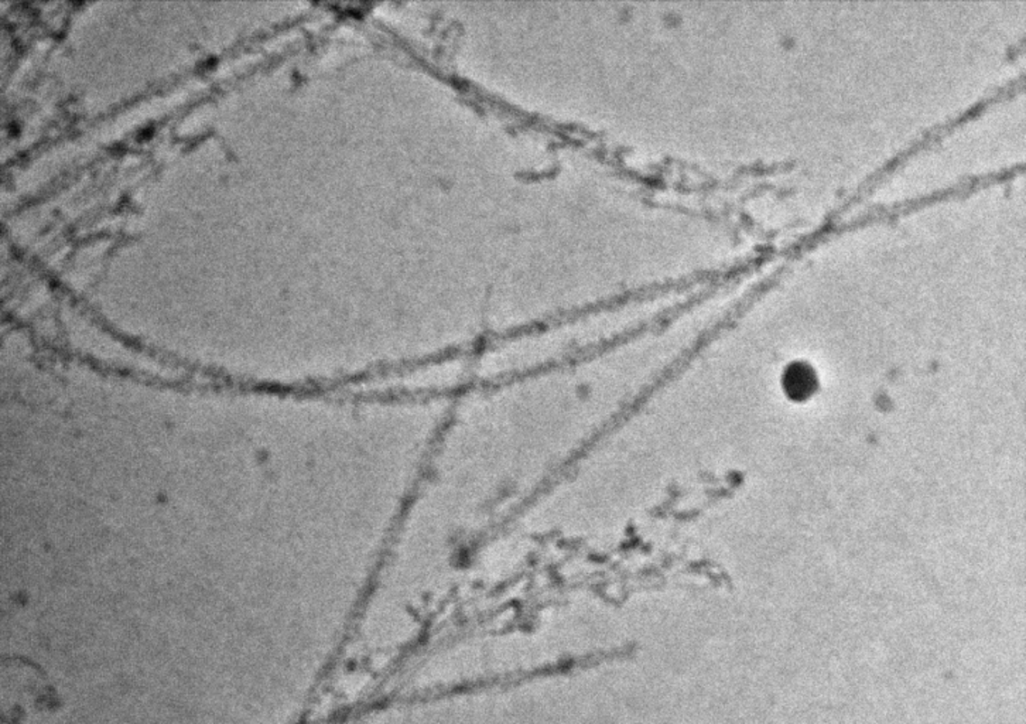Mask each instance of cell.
Returning <instances> with one entry per match:
<instances>
[{
	"instance_id": "1",
	"label": "cell",
	"mask_w": 1026,
	"mask_h": 724,
	"mask_svg": "<svg viewBox=\"0 0 1026 724\" xmlns=\"http://www.w3.org/2000/svg\"><path fill=\"white\" fill-rule=\"evenodd\" d=\"M783 388L793 400L802 402L807 400L817 390L815 371L803 362L790 365L783 375Z\"/></svg>"
}]
</instances>
